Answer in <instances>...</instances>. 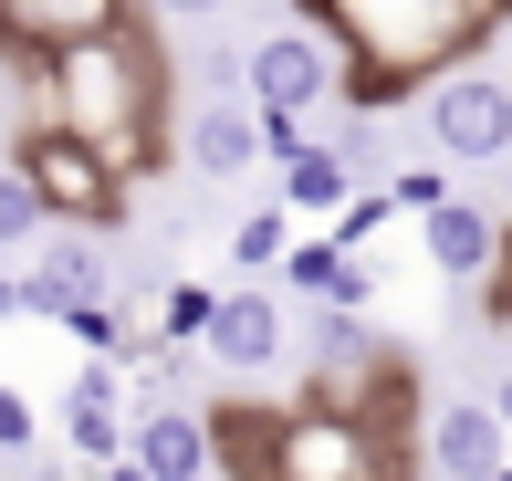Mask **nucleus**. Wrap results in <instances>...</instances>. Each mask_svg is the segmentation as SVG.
I'll return each instance as SVG.
<instances>
[{
    "label": "nucleus",
    "instance_id": "13",
    "mask_svg": "<svg viewBox=\"0 0 512 481\" xmlns=\"http://www.w3.org/2000/svg\"><path fill=\"white\" fill-rule=\"evenodd\" d=\"M272 168H283V210L293 220H345L356 210V157L345 147H283Z\"/></svg>",
    "mask_w": 512,
    "mask_h": 481
},
{
    "label": "nucleus",
    "instance_id": "9",
    "mask_svg": "<svg viewBox=\"0 0 512 481\" xmlns=\"http://www.w3.org/2000/svg\"><path fill=\"white\" fill-rule=\"evenodd\" d=\"M272 481H377V450L345 408H314V419H283V461Z\"/></svg>",
    "mask_w": 512,
    "mask_h": 481
},
{
    "label": "nucleus",
    "instance_id": "12",
    "mask_svg": "<svg viewBox=\"0 0 512 481\" xmlns=\"http://www.w3.org/2000/svg\"><path fill=\"white\" fill-rule=\"evenodd\" d=\"M21 168L42 178L53 220H105V157H95V147H74V136H53V126H42L32 147H21Z\"/></svg>",
    "mask_w": 512,
    "mask_h": 481
},
{
    "label": "nucleus",
    "instance_id": "10",
    "mask_svg": "<svg viewBox=\"0 0 512 481\" xmlns=\"http://www.w3.org/2000/svg\"><path fill=\"white\" fill-rule=\"evenodd\" d=\"M418 251H429L439 283H492L502 272V220L481 210V199H439V210L418 220Z\"/></svg>",
    "mask_w": 512,
    "mask_h": 481
},
{
    "label": "nucleus",
    "instance_id": "15",
    "mask_svg": "<svg viewBox=\"0 0 512 481\" xmlns=\"http://www.w3.org/2000/svg\"><path fill=\"white\" fill-rule=\"evenodd\" d=\"M42 231H53V199H42V178L11 157V168H0V251H21V241H42Z\"/></svg>",
    "mask_w": 512,
    "mask_h": 481
},
{
    "label": "nucleus",
    "instance_id": "2",
    "mask_svg": "<svg viewBox=\"0 0 512 481\" xmlns=\"http://www.w3.org/2000/svg\"><path fill=\"white\" fill-rule=\"evenodd\" d=\"M314 21L377 74V95H387V84L471 53V42L502 21V0H314Z\"/></svg>",
    "mask_w": 512,
    "mask_h": 481
},
{
    "label": "nucleus",
    "instance_id": "6",
    "mask_svg": "<svg viewBox=\"0 0 512 481\" xmlns=\"http://www.w3.org/2000/svg\"><path fill=\"white\" fill-rule=\"evenodd\" d=\"M178 157H189V178H209V189H230V178H251L272 157V126H262V105L251 95H199L189 105V126H178Z\"/></svg>",
    "mask_w": 512,
    "mask_h": 481
},
{
    "label": "nucleus",
    "instance_id": "20",
    "mask_svg": "<svg viewBox=\"0 0 512 481\" xmlns=\"http://www.w3.org/2000/svg\"><path fill=\"white\" fill-rule=\"evenodd\" d=\"M95 481H147V461H115V471H95Z\"/></svg>",
    "mask_w": 512,
    "mask_h": 481
},
{
    "label": "nucleus",
    "instance_id": "3",
    "mask_svg": "<svg viewBox=\"0 0 512 481\" xmlns=\"http://www.w3.org/2000/svg\"><path fill=\"white\" fill-rule=\"evenodd\" d=\"M345 63H356V53H345V42H335V32H324V21L304 11V21H283V32H262V42H251V63H241V95L262 105V116L314 126L324 105L345 95Z\"/></svg>",
    "mask_w": 512,
    "mask_h": 481
},
{
    "label": "nucleus",
    "instance_id": "14",
    "mask_svg": "<svg viewBox=\"0 0 512 481\" xmlns=\"http://www.w3.org/2000/svg\"><path fill=\"white\" fill-rule=\"evenodd\" d=\"M293 231H304V220H293L283 199H262V210L230 231V262H241V272H283V262H293Z\"/></svg>",
    "mask_w": 512,
    "mask_h": 481
},
{
    "label": "nucleus",
    "instance_id": "4",
    "mask_svg": "<svg viewBox=\"0 0 512 481\" xmlns=\"http://www.w3.org/2000/svg\"><path fill=\"white\" fill-rule=\"evenodd\" d=\"M418 136H429L439 168H502L512 157V84L481 74V63L439 74L429 95H418Z\"/></svg>",
    "mask_w": 512,
    "mask_h": 481
},
{
    "label": "nucleus",
    "instance_id": "21",
    "mask_svg": "<svg viewBox=\"0 0 512 481\" xmlns=\"http://www.w3.org/2000/svg\"><path fill=\"white\" fill-rule=\"evenodd\" d=\"M492 408H502V419H512V366H502V377H492Z\"/></svg>",
    "mask_w": 512,
    "mask_h": 481
},
{
    "label": "nucleus",
    "instance_id": "1",
    "mask_svg": "<svg viewBox=\"0 0 512 481\" xmlns=\"http://www.w3.org/2000/svg\"><path fill=\"white\" fill-rule=\"evenodd\" d=\"M42 126L95 147L105 168H147V178L168 168V147H157V63H136L105 32L53 42V63H42Z\"/></svg>",
    "mask_w": 512,
    "mask_h": 481
},
{
    "label": "nucleus",
    "instance_id": "19",
    "mask_svg": "<svg viewBox=\"0 0 512 481\" xmlns=\"http://www.w3.org/2000/svg\"><path fill=\"white\" fill-rule=\"evenodd\" d=\"M147 11H157V21H220L230 0H147Z\"/></svg>",
    "mask_w": 512,
    "mask_h": 481
},
{
    "label": "nucleus",
    "instance_id": "17",
    "mask_svg": "<svg viewBox=\"0 0 512 481\" xmlns=\"http://www.w3.org/2000/svg\"><path fill=\"white\" fill-rule=\"evenodd\" d=\"M387 199H398V210H418V220H429L439 199H450V178H439V168H408V178H398V189H387Z\"/></svg>",
    "mask_w": 512,
    "mask_h": 481
},
{
    "label": "nucleus",
    "instance_id": "7",
    "mask_svg": "<svg viewBox=\"0 0 512 481\" xmlns=\"http://www.w3.org/2000/svg\"><path fill=\"white\" fill-rule=\"evenodd\" d=\"M429 471L439 481H512V419L492 398H439L429 408Z\"/></svg>",
    "mask_w": 512,
    "mask_h": 481
},
{
    "label": "nucleus",
    "instance_id": "16",
    "mask_svg": "<svg viewBox=\"0 0 512 481\" xmlns=\"http://www.w3.org/2000/svg\"><path fill=\"white\" fill-rule=\"evenodd\" d=\"M0 450H11V461H32V450H42V419H32L21 387H0Z\"/></svg>",
    "mask_w": 512,
    "mask_h": 481
},
{
    "label": "nucleus",
    "instance_id": "5",
    "mask_svg": "<svg viewBox=\"0 0 512 481\" xmlns=\"http://www.w3.org/2000/svg\"><path fill=\"white\" fill-rule=\"evenodd\" d=\"M32 314L63 325V335H84L95 314H115V272H105L95 220H53V231L32 241Z\"/></svg>",
    "mask_w": 512,
    "mask_h": 481
},
{
    "label": "nucleus",
    "instance_id": "11",
    "mask_svg": "<svg viewBox=\"0 0 512 481\" xmlns=\"http://www.w3.org/2000/svg\"><path fill=\"white\" fill-rule=\"evenodd\" d=\"M209 419L199 408H178V398H157V408H136V450L126 461H147V481H209Z\"/></svg>",
    "mask_w": 512,
    "mask_h": 481
},
{
    "label": "nucleus",
    "instance_id": "8",
    "mask_svg": "<svg viewBox=\"0 0 512 481\" xmlns=\"http://www.w3.org/2000/svg\"><path fill=\"white\" fill-rule=\"evenodd\" d=\"M199 346H209V366H230V377H272V366H283V346H293V325H283V304H272L262 283H230Z\"/></svg>",
    "mask_w": 512,
    "mask_h": 481
},
{
    "label": "nucleus",
    "instance_id": "18",
    "mask_svg": "<svg viewBox=\"0 0 512 481\" xmlns=\"http://www.w3.org/2000/svg\"><path fill=\"white\" fill-rule=\"evenodd\" d=\"M0 325H42L32 314V272H0Z\"/></svg>",
    "mask_w": 512,
    "mask_h": 481
}]
</instances>
